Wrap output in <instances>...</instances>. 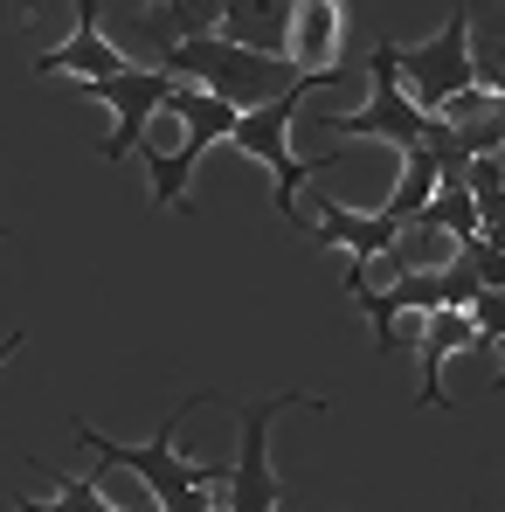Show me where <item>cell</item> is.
Listing matches in <instances>:
<instances>
[{
	"mask_svg": "<svg viewBox=\"0 0 505 512\" xmlns=\"http://www.w3.org/2000/svg\"><path fill=\"white\" fill-rule=\"evenodd\" d=\"M346 70H312L298 90H284V97H270V104H256V111H243L236 118V146L250 153V160H263V167L277 173V215L284 222H298V229H312L305 215H298V187H305V173H319V167H339V160H353V146H333V153H319V160H298L291 153V118H298V104H305V90H319V84H339Z\"/></svg>",
	"mask_w": 505,
	"mask_h": 512,
	"instance_id": "3",
	"label": "cell"
},
{
	"mask_svg": "<svg viewBox=\"0 0 505 512\" xmlns=\"http://www.w3.org/2000/svg\"><path fill=\"white\" fill-rule=\"evenodd\" d=\"M84 97H97V104H111V139H97V160H132L139 146H146V118L153 111H167V90L173 77L167 70H153V63H132V70H118V77H97V84H77Z\"/></svg>",
	"mask_w": 505,
	"mask_h": 512,
	"instance_id": "8",
	"label": "cell"
},
{
	"mask_svg": "<svg viewBox=\"0 0 505 512\" xmlns=\"http://www.w3.org/2000/svg\"><path fill=\"white\" fill-rule=\"evenodd\" d=\"M21 346H28V333H7V340H0V367H7V360H14Z\"/></svg>",
	"mask_w": 505,
	"mask_h": 512,
	"instance_id": "18",
	"label": "cell"
},
{
	"mask_svg": "<svg viewBox=\"0 0 505 512\" xmlns=\"http://www.w3.org/2000/svg\"><path fill=\"white\" fill-rule=\"evenodd\" d=\"M284 409H333V402H326V395H298V388H277V395L243 402V409H236V416H243V443H236V457H229L222 512H277L284 478H277V464H270V423H277Z\"/></svg>",
	"mask_w": 505,
	"mask_h": 512,
	"instance_id": "4",
	"label": "cell"
},
{
	"mask_svg": "<svg viewBox=\"0 0 505 512\" xmlns=\"http://www.w3.org/2000/svg\"><path fill=\"white\" fill-rule=\"evenodd\" d=\"M312 236L333 243V250H346V263H374V256L402 236V222H395L388 208H381V215H360V208H346V201H326L319 222H312Z\"/></svg>",
	"mask_w": 505,
	"mask_h": 512,
	"instance_id": "11",
	"label": "cell"
},
{
	"mask_svg": "<svg viewBox=\"0 0 505 512\" xmlns=\"http://www.w3.org/2000/svg\"><path fill=\"white\" fill-rule=\"evenodd\" d=\"M471 28V77L505 104V0H457Z\"/></svg>",
	"mask_w": 505,
	"mask_h": 512,
	"instance_id": "12",
	"label": "cell"
},
{
	"mask_svg": "<svg viewBox=\"0 0 505 512\" xmlns=\"http://www.w3.org/2000/svg\"><path fill=\"white\" fill-rule=\"evenodd\" d=\"M333 35H339V7L333 0H298V21H291V63H298V70H333Z\"/></svg>",
	"mask_w": 505,
	"mask_h": 512,
	"instance_id": "13",
	"label": "cell"
},
{
	"mask_svg": "<svg viewBox=\"0 0 505 512\" xmlns=\"http://www.w3.org/2000/svg\"><path fill=\"white\" fill-rule=\"evenodd\" d=\"M388 49H395V77H402V90L416 97L429 118H436L450 97L478 90V77H471V28H464V7H457V21H443L436 35H422V42H388Z\"/></svg>",
	"mask_w": 505,
	"mask_h": 512,
	"instance_id": "6",
	"label": "cell"
},
{
	"mask_svg": "<svg viewBox=\"0 0 505 512\" xmlns=\"http://www.w3.org/2000/svg\"><path fill=\"white\" fill-rule=\"evenodd\" d=\"M167 111L187 125V132H180L173 160H167V153H146V173H153V201L187 208V201H180V194H187V173L201 167V153H208L215 139H229V132H236V118H243V111H236V104H222L215 90H180V84L167 90Z\"/></svg>",
	"mask_w": 505,
	"mask_h": 512,
	"instance_id": "5",
	"label": "cell"
},
{
	"mask_svg": "<svg viewBox=\"0 0 505 512\" xmlns=\"http://www.w3.org/2000/svg\"><path fill=\"white\" fill-rule=\"evenodd\" d=\"M291 21H298V0H215V35L243 42L256 56L291 63Z\"/></svg>",
	"mask_w": 505,
	"mask_h": 512,
	"instance_id": "9",
	"label": "cell"
},
{
	"mask_svg": "<svg viewBox=\"0 0 505 512\" xmlns=\"http://www.w3.org/2000/svg\"><path fill=\"white\" fill-rule=\"evenodd\" d=\"M208 402H215V395H187L167 423H153L146 443H111V436L97 423H84V416H70V423H77L90 457H104V464L132 471V478H146V492L160 499V512H215V492L229 485V464H222V457H215V464H187V457L173 450V429L187 423V416H201Z\"/></svg>",
	"mask_w": 505,
	"mask_h": 512,
	"instance_id": "1",
	"label": "cell"
},
{
	"mask_svg": "<svg viewBox=\"0 0 505 512\" xmlns=\"http://www.w3.org/2000/svg\"><path fill=\"white\" fill-rule=\"evenodd\" d=\"M416 222H436V229H450L457 243H471V236H478V201H471V187H436Z\"/></svg>",
	"mask_w": 505,
	"mask_h": 512,
	"instance_id": "15",
	"label": "cell"
},
{
	"mask_svg": "<svg viewBox=\"0 0 505 512\" xmlns=\"http://www.w3.org/2000/svg\"><path fill=\"white\" fill-rule=\"evenodd\" d=\"M118 70H132V63L104 42V28H97V0H77V35H70L63 49L35 56V77H77V84H97V77H118Z\"/></svg>",
	"mask_w": 505,
	"mask_h": 512,
	"instance_id": "10",
	"label": "cell"
},
{
	"mask_svg": "<svg viewBox=\"0 0 505 512\" xmlns=\"http://www.w3.org/2000/svg\"><path fill=\"white\" fill-rule=\"evenodd\" d=\"M333 7H339V0H333Z\"/></svg>",
	"mask_w": 505,
	"mask_h": 512,
	"instance_id": "19",
	"label": "cell"
},
{
	"mask_svg": "<svg viewBox=\"0 0 505 512\" xmlns=\"http://www.w3.org/2000/svg\"><path fill=\"white\" fill-rule=\"evenodd\" d=\"M63 485H56V499H28L21 512H118L104 492H97V478L90 471H56Z\"/></svg>",
	"mask_w": 505,
	"mask_h": 512,
	"instance_id": "16",
	"label": "cell"
},
{
	"mask_svg": "<svg viewBox=\"0 0 505 512\" xmlns=\"http://www.w3.org/2000/svg\"><path fill=\"white\" fill-rule=\"evenodd\" d=\"M153 70H167L173 84L180 77H194L201 90H215L222 104H236V111H256V104H270V97H284V90H298L312 70H298V63H284V56H256L243 42H229V35H194V42H173L160 49V63Z\"/></svg>",
	"mask_w": 505,
	"mask_h": 512,
	"instance_id": "2",
	"label": "cell"
},
{
	"mask_svg": "<svg viewBox=\"0 0 505 512\" xmlns=\"http://www.w3.org/2000/svg\"><path fill=\"white\" fill-rule=\"evenodd\" d=\"M429 194H436V153L429 146H402V187H395L388 215L395 222H416L422 208H429Z\"/></svg>",
	"mask_w": 505,
	"mask_h": 512,
	"instance_id": "14",
	"label": "cell"
},
{
	"mask_svg": "<svg viewBox=\"0 0 505 512\" xmlns=\"http://www.w3.org/2000/svg\"><path fill=\"white\" fill-rule=\"evenodd\" d=\"M464 312H471V326H478V346H499L505 353V291H478Z\"/></svg>",
	"mask_w": 505,
	"mask_h": 512,
	"instance_id": "17",
	"label": "cell"
},
{
	"mask_svg": "<svg viewBox=\"0 0 505 512\" xmlns=\"http://www.w3.org/2000/svg\"><path fill=\"white\" fill-rule=\"evenodd\" d=\"M367 77H374L367 104H360L353 118L326 125V132H346V139H388L395 153H402V146H422V139H429V111L402 90V77H395V49H388V42H374Z\"/></svg>",
	"mask_w": 505,
	"mask_h": 512,
	"instance_id": "7",
	"label": "cell"
}]
</instances>
